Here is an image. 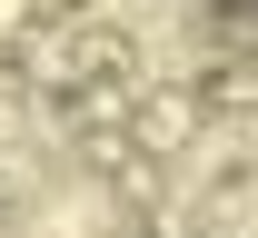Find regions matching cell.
I'll list each match as a JSON object with an SVG mask.
<instances>
[{"mask_svg":"<svg viewBox=\"0 0 258 238\" xmlns=\"http://www.w3.org/2000/svg\"><path fill=\"white\" fill-rule=\"evenodd\" d=\"M219 10H258V0H219Z\"/></svg>","mask_w":258,"mask_h":238,"instance_id":"1","label":"cell"}]
</instances>
